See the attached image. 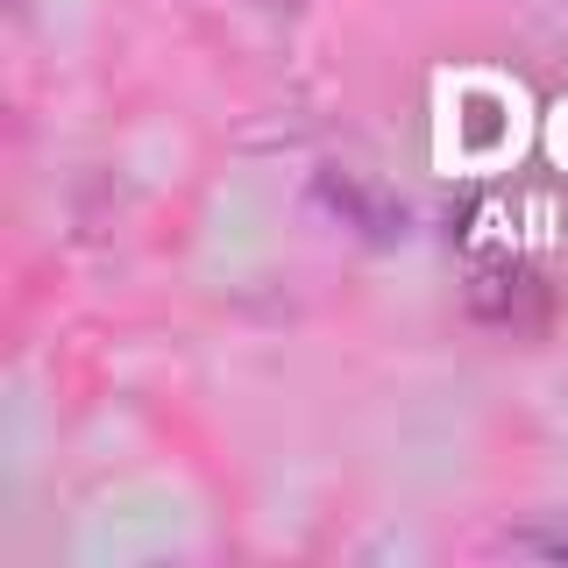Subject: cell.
<instances>
[{
	"instance_id": "obj_2",
	"label": "cell",
	"mask_w": 568,
	"mask_h": 568,
	"mask_svg": "<svg viewBox=\"0 0 568 568\" xmlns=\"http://www.w3.org/2000/svg\"><path fill=\"white\" fill-rule=\"evenodd\" d=\"M532 298H540V284H532L519 263H484V271L469 277V313L490 320V327H511V320H526Z\"/></svg>"
},
{
	"instance_id": "obj_3",
	"label": "cell",
	"mask_w": 568,
	"mask_h": 568,
	"mask_svg": "<svg viewBox=\"0 0 568 568\" xmlns=\"http://www.w3.org/2000/svg\"><path fill=\"white\" fill-rule=\"evenodd\" d=\"M497 555L511 561H568V526H505Z\"/></svg>"
},
{
	"instance_id": "obj_4",
	"label": "cell",
	"mask_w": 568,
	"mask_h": 568,
	"mask_svg": "<svg viewBox=\"0 0 568 568\" xmlns=\"http://www.w3.org/2000/svg\"><path fill=\"white\" fill-rule=\"evenodd\" d=\"M263 8H284V14H292V8H306V0H263Z\"/></svg>"
},
{
	"instance_id": "obj_1",
	"label": "cell",
	"mask_w": 568,
	"mask_h": 568,
	"mask_svg": "<svg viewBox=\"0 0 568 568\" xmlns=\"http://www.w3.org/2000/svg\"><path fill=\"white\" fill-rule=\"evenodd\" d=\"M320 200H327V213L342 227H355L363 242H398L405 235V206L384 200V192L355 171H320Z\"/></svg>"
}]
</instances>
